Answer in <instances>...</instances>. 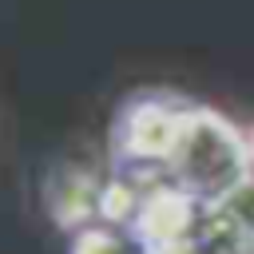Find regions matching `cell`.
Instances as JSON below:
<instances>
[{"label":"cell","mask_w":254,"mask_h":254,"mask_svg":"<svg viewBox=\"0 0 254 254\" xmlns=\"http://www.w3.org/2000/svg\"><path fill=\"white\" fill-rule=\"evenodd\" d=\"M246 163L250 127H238L206 103H187L163 175L202 202H222L246 187Z\"/></svg>","instance_id":"cell-1"},{"label":"cell","mask_w":254,"mask_h":254,"mask_svg":"<svg viewBox=\"0 0 254 254\" xmlns=\"http://www.w3.org/2000/svg\"><path fill=\"white\" fill-rule=\"evenodd\" d=\"M187 103L190 99H183L175 91H143V95L127 99L123 111H119V119H115V131H111L115 167L159 171L163 175Z\"/></svg>","instance_id":"cell-2"},{"label":"cell","mask_w":254,"mask_h":254,"mask_svg":"<svg viewBox=\"0 0 254 254\" xmlns=\"http://www.w3.org/2000/svg\"><path fill=\"white\" fill-rule=\"evenodd\" d=\"M103 187L107 175L83 167V163H64L48 175L44 183V202L56 226L64 230H83L103 218Z\"/></svg>","instance_id":"cell-3"},{"label":"cell","mask_w":254,"mask_h":254,"mask_svg":"<svg viewBox=\"0 0 254 254\" xmlns=\"http://www.w3.org/2000/svg\"><path fill=\"white\" fill-rule=\"evenodd\" d=\"M71 254H147V250L139 246V238L131 230L111 226V222H91V226L75 230Z\"/></svg>","instance_id":"cell-4"},{"label":"cell","mask_w":254,"mask_h":254,"mask_svg":"<svg viewBox=\"0 0 254 254\" xmlns=\"http://www.w3.org/2000/svg\"><path fill=\"white\" fill-rule=\"evenodd\" d=\"M246 187H254V127H250V163H246Z\"/></svg>","instance_id":"cell-5"}]
</instances>
